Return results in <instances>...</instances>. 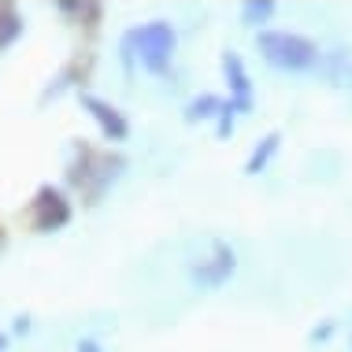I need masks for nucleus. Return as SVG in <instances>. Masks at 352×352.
Returning a JSON list of instances; mask_svg holds the SVG:
<instances>
[{
	"label": "nucleus",
	"mask_w": 352,
	"mask_h": 352,
	"mask_svg": "<svg viewBox=\"0 0 352 352\" xmlns=\"http://www.w3.org/2000/svg\"><path fill=\"white\" fill-rule=\"evenodd\" d=\"M260 56L278 71H316L322 63V52L311 37L289 34V30H260L256 34Z\"/></svg>",
	"instance_id": "obj_1"
},
{
	"label": "nucleus",
	"mask_w": 352,
	"mask_h": 352,
	"mask_svg": "<svg viewBox=\"0 0 352 352\" xmlns=\"http://www.w3.org/2000/svg\"><path fill=\"white\" fill-rule=\"evenodd\" d=\"M122 41L134 49L138 63H141L148 74H160V78H164V74L170 71V60H175L178 37H175V26H170L167 19H152V23L134 26V30L122 34Z\"/></svg>",
	"instance_id": "obj_2"
},
{
	"label": "nucleus",
	"mask_w": 352,
	"mask_h": 352,
	"mask_svg": "<svg viewBox=\"0 0 352 352\" xmlns=\"http://www.w3.org/2000/svg\"><path fill=\"white\" fill-rule=\"evenodd\" d=\"M26 215H30V226H34L37 234H56V230H63V226L71 223L74 208H71V201H67V193H63V189L41 186L34 193L30 208H26Z\"/></svg>",
	"instance_id": "obj_3"
},
{
	"label": "nucleus",
	"mask_w": 352,
	"mask_h": 352,
	"mask_svg": "<svg viewBox=\"0 0 352 352\" xmlns=\"http://www.w3.org/2000/svg\"><path fill=\"white\" fill-rule=\"evenodd\" d=\"M234 271H237V252L226 241H215L212 256L189 267V282H193V289H219L223 282L234 278Z\"/></svg>",
	"instance_id": "obj_4"
},
{
	"label": "nucleus",
	"mask_w": 352,
	"mask_h": 352,
	"mask_svg": "<svg viewBox=\"0 0 352 352\" xmlns=\"http://www.w3.org/2000/svg\"><path fill=\"white\" fill-rule=\"evenodd\" d=\"M223 78H226V89H230V100L234 111H241V116H249L256 108V97H252V78H249V67H245L241 52L226 49L223 52Z\"/></svg>",
	"instance_id": "obj_5"
},
{
	"label": "nucleus",
	"mask_w": 352,
	"mask_h": 352,
	"mask_svg": "<svg viewBox=\"0 0 352 352\" xmlns=\"http://www.w3.org/2000/svg\"><path fill=\"white\" fill-rule=\"evenodd\" d=\"M78 100H82L85 116H89V119L100 126L104 141H126V138H130V122H126V116H122V111H119L111 100L97 97V93H78Z\"/></svg>",
	"instance_id": "obj_6"
},
{
	"label": "nucleus",
	"mask_w": 352,
	"mask_h": 352,
	"mask_svg": "<svg viewBox=\"0 0 352 352\" xmlns=\"http://www.w3.org/2000/svg\"><path fill=\"white\" fill-rule=\"evenodd\" d=\"M122 170H126V156H119V152H100L97 170H93L89 186L82 189V204H85V208L100 204V197H104L111 186L119 182V175H122Z\"/></svg>",
	"instance_id": "obj_7"
},
{
	"label": "nucleus",
	"mask_w": 352,
	"mask_h": 352,
	"mask_svg": "<svg viewBox=\"0 0 352 352\" xmlns=\"http://www.w3.org/2000/svg\"><path fill=\"white\" fill-rule=\"evenodd\" d=\"M97 160H100V152L93 148V145H85V141H71L67 145V186L74 189H85L89 186V178H93V170H97Z\"/></svg>",
	"instance_id": "obj_8"
},
{
	"label": "nucleus",
	"mask_w": 352,
	"mask_h": 352,
	"mask_svg": "<svg viewBox=\"0 0 352 352\" xmlns=\"http://www.w3.org/2000/svg\"><path fill=\"white\" fill-rule=\"evenodd\" d=\"M89 71H93V56H74V60L63 63V71L56 74L49 85H45V93L37 97V104H49V100H56V97H63L71 85H78V82L89 78Z\"/></svg>",
	"instance_id": "obj_9"
},
{
	"label": "nucleus",
	"mask_w": 352,
	"mask_h": 352,
	"mask_svg": "<svg viewBox=\"0 0 352 352\" xmlns=\"http://www.w3.org/2000/svg\"><path fill=\"white\" fill-rule=\"evenodd\" d=\"M319 71L327 74L330 85H338V89H352V49H345V45L327 49V52H322Z\"/></svg>",
	"instance_id": "obj_10"
},
{
	"label": "nucleus",
	"mask_w": 352,
	"mask_h": 352,
	"mask_svg": "<svg viewBox=\"0 0 352 352\" xmlns=\"http://www.w3.org/2000/svg\"><path fill=\"white\" fill-rule=\"evenodd\" d=\"M278 148H282V130H271V134H263V138H260V145L249 152V160H245V175L256 178L260 170H267V167H271V160L278 156Z\"/></svg>",
	"instance_id": "obj_11"
},
{
	"label": "nucleus",
	"mask_w": 352,
	"mask_h": 352,
	"mask_svg": "<svg viewBox=\"0 0 352 352\" xmlns=\"http://www.w3.org/2000/svg\"><path fill=\"white\" fill-rule=\"evenodd\" d=\"M226 108L223 97H215V93H201V97H193L186 104L182 119L186 122H208V119H219V111Z\"/></svg>",
	"instance_id": "obj_12"
},
{
	"label": "nucleus",
	"mask_w": 352,
	"mask_h": 352,
	"mask_svg": "<svg viewBox=\"0 0 352 352\" xmlns=\"http://www.w3.org/2000/svg\"><path fill=\"white\" fill-rule=\"evenodd\" d=\"M56 12H60V15H71L74 23L97 26L100 15H104V4H97V0H60V4H56Z\"/></svg>",
	"instance_id": "obj_13"
},
{
	"label": "nucleus",
	"mask_w": 352,
	"mask_h": 352,
	"mask_svg": "<svg viewBox=\"0 0 352 352\" xmlns=\"http://www.w3.org/2000/svg\"><path fill=\"white\" fill-rule=\"evenodd\" d=\"M19 37H23V15H19V8H15V4L0 0V52L12 49Z\"/></svg>",
	"instance_id": "obj_14"
},
{
	"label": "nucleus",
	"mask_w": 352,
	"mask_h": 352,
	"mask_svg": "<svg viewBox=\"0 0 352 352\" xmlns=\"http://www.w3.org/2000/svg\"><path fill=\"white\" fill-rule=\"evenodd\" d=\"M274 12H278L274 0H245L241 4V23L249 26V30H263V26L274 19Z\"/></svg>",
	"instance_id": "obj_15"
},
{
	"label": "nucleus",
	"mask_w": 352,
	"mask_h": 352,
	"mask_svg": "<svg viewBox=\"0 0 352 352\" xmlns=\"http://www.w3.org/2000/svg\"><path fill=\"white\" fill-rule=\"evenodd\" d=\"M234 116H237V111H234V104L226 100V108L219 111V119H215V138H219V141H226V138L234 134Z\"/></svg>",
	"instance_id": "obj_16"
},
{
	"label": "nucleus",
	"mask_w": 352,
	"mask_h": 352,
	"mask_svg": "<svg viewBox=\"0 0 352 352\" xmlns=\"http://www.w3.org/2000/svg\"><path fill=\"white\" fill-rule=\"evenodd\" d=\"M334 330H338V322H334V319H322L319 327H311V330H308V345H327V341L334 338Z\"/></svg>",
	"instance_id": "obj_17"
},
{
	"label": "nucleus",
	"mask_w": 352,
	"mask_h": 352,
	"mask_svg": "<svg viewBox=\"0 0 352 352\" xmlns=\"http://www.w3.org/2000/svg\"><path fill=\"white\" fill-rule=\"evenodd\" d=\"M74 352H104V349H100V341H93V338H82L78 345H74Z\"/></svg>",
	"instance_id": "obj_18"
},
{
	"label": "nucleus",
	"mask_w": 352,
	"mask_h": 352,
	"mask_svg": "<svg viewBox=\"0 0 352 352\" xmlns=\"http://www.w3.org/2000/svg\"><path fill=\"white\" fill-rule=\"evenodd\" d=\"M12 327H15V334H26V330H30V316H15Z\"/></svg>",
	"instance_id": "obj_19"
},
{
	"label": "nucleus",
	"mask_w": 352,
	"mask_h": 352,
	"mask_svg": "<svg viewBox=\"0 0 352 352\" xmlns=\"http://www.w3.org/2000/svg\"><path fill=\"white\" fill-rule=\"evenodd\" d=\"M4 245H8V234H4V226H0V252H4Z\"/></svg>",
	"instance_id": "obj_20"
},
{
	"label": "nucleus",
	"mask_w": 352,
	"mask_h": 352,
	"mask_svg": "<svg viewBox=\"0 0 352 352\" xmlns=\"http://www.w3.org/2000/svg\"><path fill=\"white\" fill-rule=\"evenodd\" d=\"M8 349V334H0V352H4Z\"/></svg>",
	"instance_id": "obj_21"
},
{
	"label": "nucleus",
	"mask_w": 352,
	"mask_h": 352,
	"mask_svg": "<svg viewBox=\"0 0 352 352\" xmlns=\"http://www.w3.org/2000/svg\"><path fill=\"white\" fill-rule=\"evenodd\" d=\"M349 349H352V341H349Z\"/></svg>",
	"instance_id": "obj_22"
}]
</instances>
